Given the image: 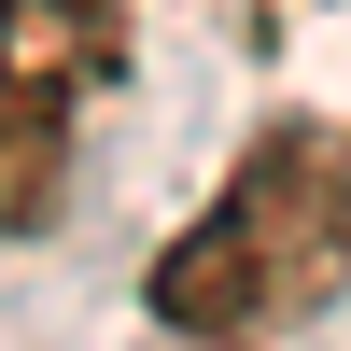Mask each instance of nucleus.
Returning a JSON list of instances; mask_svg holds the SVG:
<instances>
[{"label":"nucleus","instance_id":"nucleus-1","mask_svg":"<svg viewBox=\"0 0 351 351\" xmlns=\"http://www.w3.org/2000/svg\"><path fill=\"white\" fill-rule=\"evenodd\" d=\"M337 295H351V127L281 112L225 169V197L155 253V324L169 337H267Z\"/></svg>","mask_w":351,"mask_h":351},{"label":"nucleus","instance_id":"nucleus-2","mask_svg":"<svg viewBox=\"0 0 351 351\" xmlns=\"http://www.w3.org/2000/svg\"><path fill=\"white\" fill-rule=\"evenodd\" d=\"M127 56V0H0V225H56L71 112Z\"/></svg>","mask_w":351,"mask_h":351},{"label":"nucleus","instance_id":"nucleus-3","mask_svg":"<svg viewBox=\"0 0 351 351\" xmlns=\"http://www.w3.org/2000/svg\"><path fill=\"white\" fill-rule=\"evenodd\" d=\"M211 351H239V337H211Z\"/></svg>","mask_w":351,"mask_h":351}]
</instances>
